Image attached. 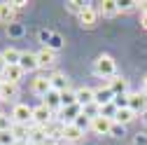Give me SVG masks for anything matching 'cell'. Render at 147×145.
<instances>
[{
	"label": "cell",
	"instance_id": "1",
	"mask_svg": "<svg viewBox=\"0 0 147 145\" xmlns=\"http://www.w3.org/2000/svg\"><path fill=\"white\" fill-rule=\"evenodd\" d=\"M94 72H96L98 77H103V80L115 77V75H117V63H115V59L110 56V54H100V56L94 61Z\"/></svg>",
	"mask_w": 147,
	"mask_h": 145
},
{
	"label": "cell",
	"instance_id": "2",
	"mask_svg": "<svg viewBox=\"0 0 147 145\" xmlns=\"http://www.w3.org/2000/svg\"><path fill=\"white\" fill-rule=\"evenodd\" d=\"M12 122H14V124H26V126H30V124H33V108H28L26 103H16L14 110H12Z\"/></svg>",
	"mask_w": 147,
	"mask_h": 145
},
{
	"label": "cell",
	"instance_id": "3",
	"mask_svg": "<svg viewBox=\"0 0 147 145\" xmlns=\"http://www.w3.org/2000/svg\"><path fill=\"white\" fill-rule=\"evenodd\" d=\"M51 119H54V112L49 110L47 105L40 103L38 108H33V124H35V126H49Z\"/></svg>",
	"mask_w": 147,
	"mask_h": 145
},
{
	"label": "cell",
	"instance_id": "4",
	"mask_svg": "<svg viewBox=\"0 0 147 145\" xmlns=\"http://www.w3.org/2000/svg\"><path fill=\"white\" fill-rule=\"evenodd\" d=\"M98 16H100V12L96 9V7H86L82 14H80V26L82 28H86V30H91V28H96V24H98Z\"/></svg>",
	"mask_w": 147,
	"mask_h": 145
},
{
	"label": "cell",
	"instance_id": "5",
	"mask_svg": "<svg viewBox=\"0 0 147 145\" xmlns=\"http://www.w3.org/2000/svg\"><path fill=\"white\" fill-rule=\"evenodd\" d=\"M128 108L136 112V115H142L147 112V94H128Z\"/></svg>",
	"mask_w": 147,
	"mask_h": 145
},
{
	"label": "cell",
	"instance_id": "6",
	"mask_svg": "<svg viewBox=\"0 0 147 145\" xmlns=\"http://www.w3.org/2000/svg\"><path fill=\"white\" fill-rule=\"evenodd\" d=\"M84 138V131L80 129L77 124H63V143L70 145V143H77Z\"/></svg>",
	"mask_w": 147,
	"mask_h": 145
},
{
	"label": "cell",
	"instance_id": "7",
	"mask_svg": "<svg viewBox=\"0 0 147 145\" xmlns=\"http://www.w3.org/2000/svg\"><path fill=\"white\" fill-rule=\"evenodd\" d=\"M21 70L24 72H35L40 68V61H38V54H33V51H21V61H19Z\"/></svg>",
	"mask_w": 147,
	"mask_h": 145
},
{
	"label": "cell",
	"instance_id": "8",
	"mask_svg": "<svg viewBox=\"0 0 147 145\" xmlns=\"http://www.w3.org/2000/svg\"><path fill=\"white\" fill-rule=\"evenodd\" d=\"M89 129L94 131L96 136H110L112 119H107V117H96V119H91V126H89Z\"/></svg>",
	"mask_w": 147,
	"mask_h": 145
},
{
	"label": "cell",
	"instance_id": "9",
	"mask_svg": "<svg viewBox=\"0 0 147 145\" xmlns=\"http://www.w3.org/2000/svg\"><path fill=\"white\" fill-rule=\"evenodd\" d=\"M115 101V94H112V89H110L107 84L105 87H100V89H94V103L96 105H110V103H112Z\"/></svg>",
	"mask_w": 147,
	"mask_h": 145
},
{
	"label": "cell",
	"instance_id": "10",
	"mask_svg": "<svg viewBox=\"0 0 147 145\" xmlns=\"http://www.w3.org/2000/svg\"><path fill=\"white\" fill-rule=\"evenodd\" d=\"M42 105H47L49 110L54 112V110H61V91H56V89H49V91L42 96Z\"/></svg>",
	"mask_w": 147,
	"mask_h": 145
},
{
	"label": "cell",
	"instance_id": "11",
	"mask_svg": "<svg viewBox=\"0 0 147 145\" xmlns=\"http://www.w3.org/2000/svg\"><path fill=\"white\" fill-rule=\"evenodd\" d=\"M14 16H16V9H14L12 3H0V24L3 26H12Z\"/></svg>",
	"mask_w": 147,
	"mask_h": 145
},
{
	"label": "cell",
	"instance_id": "12",
	"mask_svg": "<svg viewBox=\"0 0 147 145\" xmlns=\"http://www.w3.org/2000/svg\"><path fill=\"white\" fill-rule=\"evenodd\" d=\"M30 89H33V94H38V96H45L49 89H51V80L47 77V75H38L33 80V84H30Z\"/></svg>",
	"mask_w": 147,
	"mask_h": 145
},
{
	"label": "cell",
	"instance_id": "13",
	"mask_svg": "<svg viewBox=\"0 0 147 145\" xmlns=\"http://www.w3.org/2000/svg\"><path fill=\"white\" fill-rule=\"evenodd\" d=\"M105 84L112 89V94H115V96H117V94H128V82H126L121 75H115V77L105 80Z\"/></svg>",
	"mask_w": 147,
	"mask_h": 145
},
{
	"label": "cell",
	"instance_id": "14",
	"mask_svg": "<svg viewBox=\"0 0 147 145\" xmlns=\"http://www.w3.org/2000/svg\"><path fill=\"white\" fill-rule=\"evenodd\" d=\"M80 115H82V105H72V108H61V124H75Z\"/></svg>",
	"mask_w": 147,
	"mask_h": 145
},
{
	"label": "cell",
	"instance_id": "15",
	"mask_svg": "<svg viewBox=\"0 0 147 145\" xmlns=\"http://www.w3.org/2000/svg\"><path fill=\"white\" fill-rule=\"evenodd\" d=\"M38 61H40V68H51L56 63V51L49 49V47H42L38 51Z\"/></svg>",
	"mask_w": 147,
	"mask_h": 145
},
{
	"label": "cell",
	"instance_id": "16",
	"mask_svg": "<svg viewBox=\"0 0 147 145\" xmlns=\"http://www.w3.org/2000/svg\"><path fill=\"white\" fill-rule=\"evenodd\" d=\"M24 75H26V72L21 70V66H7V70L3 72V80L9 82V84H19Z\"/></svg>",
	"mask_w": 147,
	"mask_h": 145
},
{
	"label": "cell",
	"instance_id": "17",
	"mask_svg": "<svg viewBox=\"0 0 147 145\" xmlns=\"http://www.w3.org/2000/svg\"><path fill=\"white\" fill-rule=\"evenodd\" d=\"M75 91H77V105L86 108V105L94 103V89H89V87H80V89H75Z\"/></svg>",
	"mask_w": 147,
	"mask_h": 145
},
{
	"label": "cell",
	"instance_id": "18",
	"mask_svg": "<svg viewBox=\"0 0 147 145\" xmlns=\"http://www.w3.org/2000/svg\"><path fill=\"white\" fill-rule=\"evenodd\" d=\"M16 96H19V84L3 82V87H0V101H12Z\"/></svg>",
	"mask_w": 147,
	"mask_h": 145
},
{
	"label": "cell",
	"instance_id": "19",
	"mask_svg": "<svg viewBox=\"0 0 147 145\" xmlns=\"http://www.w3.org/2000/svg\"><path fill=\"white\" fill-rule=\"evenodd\" d=\"M49 80H51V89H56V91H68V77L63 75V72H54V75H49Z\"/></svg>",
	"mask_w": 147,
	"mask_h": 145
},
{
	"label": "cell",
	"instance_id": "20",
	"mask_svg": "<svg viewBox=\"0 0 147 145\" xmlns=\"http://www.w3.org/2000/svg\"><path fill=\"white\" fill-rule=\"evenodd\" d=\"M98 12L103 16H115L119 12V3L117 0H103V3H98Z\"/></svg>",
	"mask_w": 147,
	"mask_h": 145
},
{
	"label": "cell",
	"instance_id": "21",
	"mask_svg": "<svg viewBox=\"0 0 147 145\" xmlns=\"http://www.w3.org/2000/svg\"><path fill=\"white\" fill-rule=\"evenodd\" d=\"M133 119H136V112L131 110V108H121V110L117 112V117H115V122H117V124H121V126L131 124Z\"/></svg>",
	"mask_w": 147,
	"mask_h": 145
},
{
	"label": "cell",
	"instance_id": "22",
	"mask_svg": "<svg viewBox=\"0 0 147 145\" xmlns=\"http://www.w3.org/2000/svg\"><path fill=\"white\" fill-rule=\"evenodd\" d=\"M12 136H14L16 140H26V143H28L30 126H26V124H12Z\"/></svg>",
	"mask_w": 147,
	"mask_h": 145
},
{
	"label": "cell",
	"instance_id": "23",
	"mask_svg": "<svg viewBox=\"0 0 147 145\" xmlns=\"http://www.w3.org/2000/svg\"><path fill=\"white\" fill-rule=\"evenodd\" d=\"M3 56H5L7 66H19V61H21V51L14 49V47H7V49L3 51Z\"/></svg>",
	"mask_w": 147,
	"mask_h": 145
},
{
	"label": "cell",
	"instance_id": "24",
	"mask_svg": "<svg viewBox=\"0 0 147 145\" xmlns=\"http://www.w3.org/2000/svg\"><path fill=\"white\" fill-rule=\"evenodd\" d=\"M61 105H63V108H72V105H77V91H72V89L63 91V94H61Z\"/></svg>",
	"mask_w": 147,
	"mask_h": 145
},
{
	"label": "cell",
	"instance_id": "25",
	"mask_svg": "<svg viewBox=\"0 0 147 145\" xmlns=\"http://www.w3.org/2000/svg\"><path fill=\"white\" fill-rule=\"evenodd\" d=\"M86 7H89V3H82V0H70V3H65V9L72 12V14H77V16H80Z\"/></svg>",
	"mask_w": 147,
	"mask_h": 145
},
{
	"label": "cell",
	"instance_id": "26",
	"mask_svg": "<svg viewBox=\"0 0 147 145\" xmlns=\"http://www.w3.org/2000/svg\"><path fill=\"white\" fill-rule=\"evenodd\" d=\"M117 112H119V110H117L115 103H110V105H103V108H100V117H107V119H112V122H115Z\"/></svg>",
	"mask_w": 147,
	"mask_h": 145
},
{
	"label": "cell",
	"instance_id": "27",
	"mask_svg": "<svg viewBox=\"0 0 147 145\" xmlns=\"http://www.w3.org/2000/svg\"><path fill=\"white\" fill-rule=\"evenodd\" d=\"M82 112L89 117V119H96V117H100V105H96V103H91V105H86V108H82Z\"/></svg>",
	"mask_w": 147,
	"mask_h": 145
},
{
	"label": "cell",
	"instance_id": "28",
	"mask_svg": "<svg viewBox=\"0 0 147 145\" xmlns=\"http://www.w3.org/2000/svg\"><path fill=\"white\" fill-rule=\"evenodd\" d=\"M119 3V12H133V9H138V0H117Z\"/></svg>",
	"mask_w": 147,
	"mask_h": 145
},
{
	"label": "cell",
	"instance_id": "29",
	"mask_svg": "<svg viewBox=\"0 0 147 145\" xmlns=\"http://www.w3.org/2000/svg\"><path fill=\"white\" fill-rule=\"evenodd\" d=\"M16 138L12 136V129L9 131H0V145H14Z\"/></svg>",
	"mask_w": 147,
	"mask_h": 145
},
{
	"label": "cell",
	"instance_id": "30",
	"mask_svg": "<svg viewBox=\"0 0 147 145\" xmlns=\"http://www.w3.org/2000/svg\"><path fill=\"white\" fill-rule=\"evenodd\" d=\"M112 103L117 105V110H121V108H128V94H117Z\"/></svg>",
	"mask_w": 147,
	"mask_h": 145
},
{
	"label": "cell",
	"instance_id": "31",
	"mask_svg": "<svg viewBox=\"0 0 147 145\" xmlns=\"http://www.w3.org/2000/svg\"><path fill=\"white\" fill-rule=\"evenodd\" d=\"M12 117L9 115H3V112H0V131H9L12 129Z\"/></svg>",
	"mask_w": 147,
	"mask_h": 145
},
{
	"label": "cell",
	"instance_id": "32",
	"mask_svg": "<svg viewBox=\"0 0 147 145\" xmlns=\"http://www.w3.org/2000/svg\"><path fill=\"white\" fill-rule=\"evenodd\" d=\"M49 49H54V51H59L61 47H63V40H61V35H51V40H49V45H47Z\"/></svg>",
	"mask_w": 147,
	"mask_h": 145
},
{
	"label": "cell",
	"instance_id": "33",
	"mask_svg": "<svg viewBox=\"0 0 147 145\" xmlns=\"http://www.w3.org/2000/svg\"><path fill=\"white\" fill-rule=\"evenodd\" d=\"M75 124L80 126V129H82V131H86V129H89V126H91V119H89V117H86V115L82 112V115L77 117V122H75Z\"/></svg>",
	"mask_w": 147,
	"mask_h": 145
},
{
	"label": "cell",
	"instance_id": "34",
	"mask_svg": "<svg viewBox=\"0 0 147 145\" xmlns=\"http://www.w3.org/2000/svg\"><path fill=\"white\" fill-rule=\"evenodd\" d=\"M124 129H126V126H121V124L112 122V129H110V136H124Z\"/></svg>",
	"mask_w": 147,
	"mask_h": 145
},
{
	"label": "cell",
	"instance_id": "35",
	"mask_svg": "<svg viewBox=\"0 0 147 145\" xmlns=\"http://www.w3.org/2000/svg\"><path fill=\"white\" fill-rule=\"evenodd\" d=\"M133 145H147V136H145V133H138V136L133 138Z\"/></svg>",
	"mask_w": 147,
	"mask_h": 145
},
{
	"label": "cell",
	"instance_id": "36",
	"mask_svg": "<svg viewBox=\"0 0 147 145\" xmlns=\"http://www.w3.org/2000/svg\"><path fill=\"white\" fill-rule=\"evenodd\" d=\"M14 9H24V7H28V3H26V0H14Z\"/></svg>",
	"mask_w": 147,
	"mask_h": 145
},
{
	"label": "cell",
	"instance_id": "37",
	"mask_svg": "<svg viewBox=\"0 0 147 145\" xmlns=\"http://www.w3.org/2000/svg\"><path fill=\"white\" fill-rule=\"evenodd\" d=\"M7 70V61H5V56H3V51H0V75Z\"/></svg>",
	"mask_w": 147,
	"mask_h": 145
},
{
	"label": "cell",
	"instance_id": "38",
	"mask_svg": "<svg viewBox=\"0 0 147 145\" xmlns=\"http://www.w3.org/2000/svg\"><path fill=\"white\" fill-rule=\"evenodd\" d=\"M138 9H140V16H142V14H147V0H142V3L138 5Z\"/></svg>",
	"mask_w": 147,
	"mask_h": 145
},
{
	"label": "cell",
	"instance_id": "39",
	"mask_svg": "<svg viewBox=\"0 0 147 145\" xmlns=\"http://www.w3.org/2000/svg\"><path fill=\"white\" fill-rule=\"evenodd\" d=\"M140 26H142V30H147V14L140 16Z\"/></svg>",
	"mask_w": 147,
	"mask_h": 145
},
{
	"label": "cell",
	"instance_id": "40",
	"mask_svg": "<svg viewBox=\"0 0 147 145\" xmlns=\"http://www.w3.org/2000/svg\"><path fill=\"white\" fill-rule=\"evenodd\" d=\"M9 30H12L14 35H19V33H21V28H19V26H9Z\"/></svg>",
	"mask_w": 147,
	"mask_h": 145
},
{
	"label": "cell",
	"instance_id": "41",
	"mask_svg": "<svg viewBox=\"0 0 147 145\" xmlns=\"http://www.w3.org/2000/svg\"><path fill=\"white\" fill-rule=\"evenodd\" d=\"M142 91L147 94V75H145V80H142Z\"/></svg>",
	"mask_w": 147,
	"mask_h": 145
},
{
	"label": "cell",
	"instance_id": "42",
	"mask_svg": "<svg viewBox=\"0 0 147 145\" xmlns=\"http://www.w3.org/2000/svg\"><path fill=\"white\" fill-rule=\"evenodd\" d=\"M3 82H5V80H3V75H0V87H3Z\"/></svg>",
	"mask_w": 147,
	"mask_h": 145
},
{
	"label": "cell",
	"instance_id": "43",
	"mask_svg": "<svg viewBox=\"0 0 147 145\" xmlns=\"http://www.w3.org/2000/svg\"><path fill=\"white\" fill-rule=\"evenodd\" d=\"M28 145H42V143H28Z\"/></svg>",
	"mask_w": 147,
	"mask_h": 145
}]
</instances>
